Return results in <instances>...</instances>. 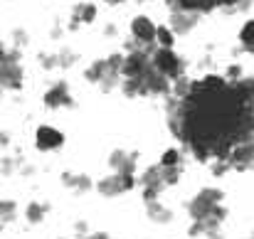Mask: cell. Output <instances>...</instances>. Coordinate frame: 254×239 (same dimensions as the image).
<instances>
[{"mask_svg":"<svg viewBox=\"0 0 254 239\" xmlns=\"http://www.w3.org/2000/svg\"><path fill=\"white\" fill-rule=\"evenodd\" d=\"M168 121L197 160H225L237 143L254 138V99L245 79L210 74L192 81L185 99H173Z\"/></svg>","mask_w":254,"mask_h":239,"instance_id":"1","label":"cell"},{"mask_svg":"<svg viewBox=\"0 0 254 239\" xmlns=\"http://www.w3.org/2000/svg\"><path fill=\"white\" fill-rule=\"evenodd\" d=\"M151 64H153L163 77H168L170 81H175L178 77H185V62H183L173 50L156 47V50L151 52Z\"/></svg>","mask_w":254,"mask_h":239,"instance_id":"2","label":"cell"},{"mask_svg":"<svg viewBox=\"0 0 254 239\" xmlns=\"http://www.w3.org/2000/svg\"><path fill=\"white\" fill-rule=\"evenodd\" d=\"M222 190H217V187H202L192 200H190V205H188V212H190V217L192 220H202L205 215H210L217 205H222Z\"/></svg>","mask_w":254,"mask_h":239,"instance_id":"3","label":"cell"},{"mask_svg":"<svg viewBox=\"0 0 254 239\" xmlns=\"http://www.w3.org/2000/svg\"><path fill=\"white\" fill-rule=\"evenodd\" d=\"M136 185V175H124V173H111L106 178H101L96 182V190L99 195L104 197H116V195H124L128 190H133Z\"/></svg>","mask_w":254,"mask_h":239,"instance_id":"4","label":"cell"},{"mask_svg":"<svg viewBox=\"0 0 254 239\" xmlns=\"http://www.w3.org/2000/svg\"><path fill=\"white\" fill-rule=\"evenodd\" d=\"M225 160H227L230 170H240V173L252 170L254 168V138L237 143V146L230 151V156H227Z\"/></svg>","mask_w":254,"mask_h":239,"instance_id":"5","label":"cell"},{"mask_svg":"<svg viewBox=\"0 0 254 239\" xmlns=\"http://www.w3.org/2000/svg\"><path fill=\"white\" fill-rule=\"evenodd\" d=\"M240 0H170L173 10H185V12H195V15H205L215 7H225V5H237Z\"/></svg>","mask_w":254,"mask_h":239,"instance_id":"6","label":"cell"},{"mask_svg":"<svg viewBox=\"0 0 254 239\" xmlns=\"http://www.w3.org/2000/svg\"><path fill=\"white\" fill-rule=\"evenodd\" d=\"M156 25L146 17V15H138V17H133V22H131V35H133V40L138 42V47H156Z\"/></svg>","mask_w":254,"mask_h":239,"instance_id":"7","label":"cell"},{"mask_svg":"<svg viewBox=\"0 0 254 239\" xmlns=\"http://www.w3.org/2000/svg\"><path fill=\"white\" fill-rule=\"evenodd\" d=\"M64 143V133L52 128V126H40L35 131V146L37 151H57Z\"/></svg>","mask_w":254,"mask_h":239,"instance_id":"8","label":"cell"},{"mask_svg":"<svg viewBox=\"0 0 254 239\" xmlns=\"http://www.w3.org/2000/svg\"><path fill=\"white\" fill-rule=\"evenodd\" d=\"M72 94H69V86L67 81H57L55 86L47 89L45 94V106L47 109H64V106H72Z\"/></svg>","mask_w":254,"mask_h":239,"instance_id":"9","label":"cell"},{"mask_svg":"<svg viewBox=\"0 0 254 239\" xmlns=\"http://www.w3.org/2000/svg\"><path fill=\"white\" fill-rule=\"evenodd\" d=\"M197 17L195 12H185V10H173L170 15V32L173 35H188L195 25H197Z\"/></svg>","mask_w":254,"mask_h":239,"instance_id":"10","label":"cell"},{"mask_svg":"<svg viewBox=\"0 0 254 239\" xmlns=\"http://www.w3.org/2000/svg\"><path fill=\"white\" fill-rule=\"evenodd\" d=\"M136 160L138 153H126V151H114L109 165L114 168V173H124V175H136Z\"/></svg>","mask_w":254,"mask_h":239,"instance_id":"11","label":"cell"},{"mask_svg":"<svg viewBox=\"0 0 254 239\" xmlns=\"http://www.w3.org/2000/svg\"><path fill=\"white\" fill-rule=\"evenodd\" d=\"M146 210H148V217H151L153 222L168 225L170 220H173V212H170L161 200H148V202H146Z\"/></svg>","mask_w":254,"mask_h":239,"instance_id":"12","label":"cell"},{"mask_svg":"<svg viewBox=\"0 0 254 239\" xmlns=\"http://www.w3.org/2000/svg\"><path fill=\"white\" fill-rule=\"evenodd\" d=\"M62 182L72 190H79V192H86L94 187V182L89 180V175L84 173H62Z\"/></svg>","mask_w":254,"mask_h":239,"instance_id":"13","label":"cell"},{"mask_svg":"<svg viewBox=\"0 0 254 239\" xmlns=\"http://www.w3.org/2000/svg\"><path fill=\"white\" fill-rule=\"evenodd\" d=\"M96 17V5L94 2H79L74 7V17H72V27H77V22H94Z\"/></svg>","mask_w":254,"mask_h":239,"instance_id":"14","label":"cell"},{"mask_svg":"<svg viewBox=\"0 0 254 239\" xmlns=\"http://www.w3.org/2000/svg\"><path fill=\"white\" fill-rule=\"evenodd\" d=\"M47 205H42V202H37V200H32L27 207H25V217H27V222H32V225H37V222H42L45 220V215H47Z\"/></svg>","mask_w":254,"mask_h":239,"instance_id":"15","label":"cell"},{"mask_svg":"<svg viewBox=\"0 0 254 239\" xmlns=\"http://www.w3.org/2000/svg\"><path fill=\"white\" fill-rule=\"evenodd\" d=\"M240 42H242V50L254 55V20H247L245 27L240 30Z\"/></svg>","mask_w":254,"mask_h":239,"instance_id":"16","label":"cell"},{"mask_svg":"<svg viewBox=\"0 0 254 239\" xmlns=\"http://www.w3.org/2000/svg\"><path fill=\"white\" fill-rule=\"evenodd\" d=\"M158 165H163V168H180L183 165V153L178 151V148H168L163 156H161V163Z\"/></svg>","mask_w":254,"mask_h":239,"instance_id":"17","label":"cell"},{"mask_svg":"<svg viewBox=\"0 0 254 239\" xmlns=\"http://www.w3.org/2000/svg\"><path fill=\"white\" fill-rule=\"evenodd\" d=\"M15 215H17V205L12 200H0V222L2 225L5 222H12Z\"/></svg>","mask_w":254,"mask_h":239,"instance_id":"18","label":"cell"},{"mask_svg":"<svg viewBox=\"0 0 254 239\" xmlns=\"http://www.w3.org/2000/svg\"><path fill=\"white\" fill-rule=\"evenodd\" d=\"M156 45H161V47H166V50H173V42H175V35L170 32V27H158L156 30Z\"/></svg>","mask_w":254,"mask_h":239,"instance_id":"19","label":"cell"},{"mask_svg":"<svg viewBox=\"0 0 254 239\" xmlns=\"http://www.w3.org/2000/svg\"><path fill=\"white\" fill-rule=\"evenodd\" d=\"M237 79H242V69H240L237 64H232V67L227 69V81H237Z\"/></svg>","mask_w":254,"mask_h":239,"instance_id":"20","label":"cell"},{"mask_svg":"<svg viewBox=\"0 0 254 239\" xmlns=\"http://www.w3.org/2000/svg\"><path fill=\"white\" fill-rule=\"evenodd\" d=\"M15 40H17V45H25L27 35H25V32H15Z\"/></svg>","mask_w":254,"mask_h":239,"instance_id":"21","label":"cell"},{"mask_svg":"<svg viewBox=\"0 0 254 239\" xmlns=\"http://www.w3.org/2000/svg\"><path fill=\"white\" fill-rule=\"evenodd\" d=\"M84 239H111L109 235H104V232H99V235H86Z\"/></svg>","mask_w":254,"mask_h":239,"instance_id":"22","label":"cell"},{"mask_svg":"<svg viewBox=\"0 0 254 239\" xmlns=\"http://www.w3.org/2000/svg\"><path fill=\"white\" fill-rule=\"evenodd\" d=\"M7 146V136L5 133H0V148H5Z\"/></svg>","mask_w":254,"mask_h":239,"instance_id":"23","label":"cell"},{"mask_svg":"<svg viewBox=\"0 0 254 239\" xmlns=\"http://www.w3.org/2000/svg\"><path fill=\"white\" fill-rule=\"evenodd\" d=\"M0 232H2V222H0Z\"/></svg>","mask_w":254,"mask_h":239,"instance_id":"24","label":"cell"}]
</instances>
